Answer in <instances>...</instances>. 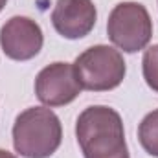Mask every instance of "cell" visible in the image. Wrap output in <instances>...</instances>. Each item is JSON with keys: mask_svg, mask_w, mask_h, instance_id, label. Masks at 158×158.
<instances>
[{"mask_svg": "<svg viewBox=\"0 0 158 158\" xmlns=\"http://www.w3.org/2000/svg\"><path fill=\"white\" fill-rule=\"evenodd\" d=\"M76 138L85 158H131L123 119L110 107L85 109L76 121Z\"/></svg>", "mask_w": 158, "mask_h": 158, "instance_id": "obj_1", "label": "cell"}, {"mask_svg": "<svg viewBox=\"0 0 158 158\" xmlns=\"http://www.w3.org/2000/svg\"><path fill=\"white\" fill-rule=\"evenodd\" d=\"M63 142V125L50 107H30L13 123V147L24 158H50Z\"/></svg>", "mask_w": 158, "mask_h": 158, "instance_id": "obj_2", "label": "cell"}, {"mask_svg": "<svg viewBox=\"0 0 158 158\" xmlns=\"http://www.w3.org/2000/svg\"><path fill=\"white\" fill-rule=\"evenodd\" d=\"M81 88L90 92H107L121 85L127 74V66L119 50L96 44L79 53L74 63Z\"/></svg>", "mask_w": 158, "mask_h": 158, "instance_id": "obj_3", "label": "cell"}, {"mask_svg": "<svg viewBox=\"0 0 158 158\" xmlns=\"http://www.w3.org/2000/svg\"><path fill=\"white\" fill-rule=\"evenodd\" d=\"M107 35L125 53L145 50L153 37V20L147 7L140 2H119L109 15Z\"/></svg>", "mask_w": 158, "mask_h": 158, "instance_id": "obj_4", "label": "cell"}, {"mask_svg": "<svg viewBox=\"0 0 158 158\" xmlns=\"http://www.w3.org/2000/svg\"><path fill=\"white\" fill-rule=\"evenodd\" d=\"M81 90L76 68L70 63H52L35 77V94L46 107L68 105L81 94Z\"/></svg>", "mask_w": 158, "mask_h": 158, "instance_id": "obj_5", "label": "cell"}, {"mask_svg": "<svg viewBox=\"0 0 158 158\" xmlns=\"http://www.w3.org/2000/svg\"><path fill=\"white\" fill-rule=\"evenodd\" d=\"M44 44L40 26L30 17H11L0 28V48L13 61H30L39 55Z\"/></svg>", "mask_w": 158, "mask_h": 158, "instance_id": "obj_6", "label": "cell"}, {"mask_svg": "<svg viewBox=\"0 0 158 158\" xmlns=\"http://www.w3.org/2000/svg\"><path fill=\"white\" fill-rule=\"evenodd\" d=\"M98 20V9L92 0H57L52 11V24L64 39L86 37Z\"/></svg>", "mask_w": 158, "mask_h": 158, "instance_id": "obj_7", "label": "cell"}, {"mask_svg": "<svg viewBox=\"0 0 158 158\" xmlns=\"http://www.w3.org/2000/svg\"><path fill=\"white\" fill-rule=\"evenodd\" d=\"M138 142L143 151L158 158V109L149 112L138 125Z\"/></svg>", "mask_w": 158, "mask_h": 158, "instance_id": "obj_8", "label": "cell"}, {"mask_svg": "<svg viewBox=\"0 0 158 158\" xmlns=\"http://www.w3.org/2000/svg\"><path fill=\"white\" fill-rule=\"evenodd\" d=\"M142 72H143V79H145L147 86L151 90L158 92V44L149 46L143 52Z\"/></svg>", "mask_w": 158, "mask_h": 158, "instance_id": "obj_9", "label": "cell"}, {"mask_svg": "<svg viewBox=\"0 0 158 158\" xmlns=\"http://www.w3.org/2000/svg\"><path fill=\"white\" fill-rule=\"evenodd\" d=\"M0 158H17L13 153H9V151H6V149H0Z\"/></svg>", "mask_w": 158, "mask_h": 158, "instance_id": "obj_10", "label": "cell"}, {"mask_svg": "<svg viewBox=\"0 0 158 158\" xmlns=\"http://www.w3.org/2000/svg\"><path fill=\"white\" fill-rule=\"evenodd\" d=\"M6 4H7V0H0V11L6 7Z\"/></svg>", "mask_w": 158, "mask_h": 158, "instance_id": "obj_11", "label": "cell"}]
</instances>
